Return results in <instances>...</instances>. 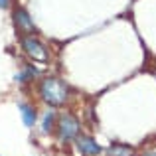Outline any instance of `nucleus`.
<instances>
[{
	"mask_svg": "<svg viewBox=\"0 0 156 156\" xmlns=\"http://www.w3.org/2000/svg\"><path fill=\"white\" fill-rule=\"evenodd\" d=\"M40 95H42V99L46 101V103H50L53 107H59V105H63L65 101H67L69 91L59 79L48 77V79H44L42 85H40Z\"/></svg>",
	"mask_w": 156,
	"mask_h": 156,
	"instance_id": "nucleus-1",
	"label": "nucleus"
},
{
	"mask_svg": "<svg viewBox=\"0 0 156 156\" xmlns=\"http://www.w3.org/2000/svg\"><path fill=\"white\" fill-rule=\"evenodd\" d=\"M14 18H16V26H18L20 32H24V34H32L34 32V22H32L30 14L24 8H18L14 12Z\"/></svg>",
	"mask_w": 156,
	"mask_h": 156,
	"instance_id": "nucleus-5",
	"label": "nucleus"
},
{
	"mask_svg": "<svg viewBox=\"0 0 156 156\" xmlns=\"http://www.w3.org/2000/svg\"><path fill=\"white\" fill-rule=\"evenodd\" d=\"M107 156H134L133 146L129 144H121V142H115L107 148Z\"/></svg>",
	"mask_w": 156,
	"mask_h": 156,
	"instance_id": "nucleus-6",
	"label": "nucleus"
},
{
	"mask_svg": "<svg viewBox=\"0 0 156 156\" xmlns=\"http://www.w3.org/2000/svg\"><path fill=\"white\" fill-rule=\"evenodd\" d=\"M57 129H59V138L61 140H71L77 138L79 134V121H77L73 115H61L59 121H57Z\"/></svg>",
	"mask_w": 156,
	"mask_h": 156,
	"instance_id": "nucleus-3",
	"label": "nucleus"
},
{
	"mask_svg": "<svg viewBox=\"0 0 156 156\" xmlns=\"http://www.w3.org/2000/svg\"><path fill=\"white\" fill-rule=\"evenodd\" d=\"M8 4H10V0H0V8H8Z\"/></svg>",
	"mask_w": 156,
	"mask_h": 156,
	"instance_id": "nucleus-9",
	"label": "nucleus"
},
{
	"mask_svg": "<svg viewBox=\"0 0 156 156\" xmlns=\"http://www.w3.org/2000/svg\"><path fill=\"white\" fill-rule=\"evenodd\" d=\"M20 111H22V121L26 126H34L36 122V109L32 105H20Z\"/></svg>",
	"mask_w": 156,
	"mask_h": 156,
	"instance_id": "nucleus-7",
	"label": "nucleus"
},
{
	"mask_svg": "<svg viewBox=\"0 0 156 156\" xmlns=\"http://www.w3.org/2000/svg\"><path fill=\"white\" fill-rule=\"evenodd\" d=\"M53 121H55V115L48 113L46 119H44V133H50V130L53 129Z\"/></svg>",
	"mask_w": 156,
	"mask_h": 156,
	"instance_id": "nucleus-8",
	"label": "nucleus"
},
{
	"mask_svg": "<svg viewBox=\"0 0 156 156\" xmlns=\"http://www.w3.org/2000/svg\"><path fill=\"white\" fill-rule=\"evenodd\" d=\"M77 148L85 156H97L101 152V146L97 144L91 136H77Z\"/></svg>",
	"mask_w": 156,
	"mask_h": 156,
	"instance_id": "nucleus-4",
	"label": "nucleus"
},
{
	"mask_svg": "<svg viewBox=\"0 0 156 156\" xmlns=\"http://www.w3.org/2000/svg\"><path fill=\"white\" fill-rule=\"evenodd\" d=\"M142 156H156V152H144Z\"/></svg>",
	"mask_w": 156,
	"mask_h": 156,
	"instance_id": "nucleus-10",
	"label": "nucleus"
},
{
	"mask_svg": "<svg viewBox=\"0 0 156 156\" xmlns=\"http://www.w3.org/2000/svg\"><path fill=\"white\" fill-rule=\"evenodd\" d=\"M22 48L34 61H48L50 59L46 46H44L40 40H36L34 36H24L22 38Z\"/></svg>",
	"mask_w": 156,
	"mask_h": 156,
	"instance_id": "nucleus-2",
	"label": "nucleus"
}]
</instances>
